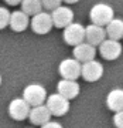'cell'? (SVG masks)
<instances>
[{"instance_id":"6da1fadb","label":"cell","mask_w":123,"mask_h":128,"mask_svg":"<svg viewBox=\"0 0 123 128\" xmlns=\"http://www.w3.org/2000/svg\"><path fill=\"white\" fill-rule=\"evenodd\" d=\"M89 18L92 24L105 27L112 18H115V10L108 3H96L89 10Z\"/></svg>"},{"instance_id":"5bb4252c","label":"cell","mask_w":123,"mask_h":128,"mask_svg":"<svg viewBox=\"0 0 123 128\" xmlns=\"http://www.w3.org/2000/svg\"><path fill=\"white\" fill-rule=\"evenodd\" d=\"M106 38L105 27H100L96 24H89L85 27V41L93 47H98Z\"/></svg>"},{"instance_id":"d4e9b609","label":"cell","mask_w":123,"mask_h":128,"mask_svg":"<svg viewBox=\"0 0 123 128\" xmlns=\"http://www.w3.org/2000/svg\"><path fill=\"white\" fill-rule=\"evenodd\" d=\"M0 86H1V76H0Z\"/></svg>"},{"instance_id":"cb8c5ba5","label":"cell","mask_w":123,"mask_h":128,"mask_svg":"<svg viewBox=\"0 0 123 128\" xmlns=\"http://www.w3.org/2000/svg\"><path fill=\"white\" fill-rule=\"evenodd\" d=\"M79 0H62V3H67V4H74V3H78Z\"/></svg>"},{"instance_id":"d6986e66","label":"cell","mask_w":123,"mask_h":128,"mask_svg":"<svg viewBox=\"0 0 123 128\" xmlns=\"http://www.w3.org/2000/svg\"><path fill=\"white\" fill-rule=\"evenodd\" d=\"M40 2H41V7L47 12H52L54 9H57L62 4V0H40Z\"/></svg>"},{"instance_id":"30bf717a","label":"cell","mask_w":123,"mask_h":128,"mask_svg":"<svg viewBox=\"0 0 123 128\" xmlns=\"http://www.w3.org/2000/svg\"><path fill=\"white\" fill-rule=\"evenodd\" d=\"M30 105L23 98H14L9 104V115L14 121H24L28 117Z\"/></svg>"},{"instance_id":"9c48e42d","label":"cell","mask_w":123,"mask_h":128,"mask_svg":"<svg viewBox=\"0 0 123 128\" xmlns=\"http://www.w3.org/2000/svg\"><path fill=\"white\" fill-rule=\"evenodd\" d=\"M59 76L64 80H75L81 77V63L75 58H64L58 66Z\"/></svg>"},{"instance_id":"52a82bcc","label":"cell","mask_w":123,"mask_h":128,"mask_svg":"<svg viewBox=\"0 0 123 128\" xmlns=\"http://www.w3.org/2000/svg\"><path fill=\"white\" fill-rule=\"evenodd\" d=\"M99 54L102 58L108 60V61H113V60L119 58L122 54V44L118 40H110V38H105L100 43L99 46Z\"/></svg>"},{"instance_id":"ac0fdd59","label":"cell","mask_w":123,"mask_h":128,"mask_svg":"<svg viewBox=\"0 0 123 128\" xmlns=\"http://www.w3.org/2000/svg\"><path fill=\"white\" fill-rule=\"evenodd\" d=\"M20 4H21V12L26 13L28 17H31V16H34V14L42 12L40 0H21Z\"/></svg>"},{"instance_id":"8992f818","label":"cell","mask_w":123,"mask_h":128,"mask_svg":"<svg viewBox=\"0 0 123 128\" xmlns=\"http://www.w3.org/2000/svg\"><path fill=\"white\" fill-rule=\"evenodd\" d=\"M103 76V66L98 60H91L81 64V77L88 82H95Z\"/></svg>"},{"instance_id":"44dd1931","label":"cell","mask_w":123,"mask_h":128,"mask_svg":"<svg viewBox=\"0 0 123 128\" xmlns=\"http://www.w3.org/2000/svg\"><path fill=\"white\" fill-rule=\"evenodd\" d=\"M113 124H115V127H116V128H123V111H118V112H115Z\"/></svg>"},{"instance_id":"277c9868","label":"cell","mask_w":123,"mask_h":128,"mask_svg":"<svg viewBox=\"0 0 123 128\" xmlns=\"http://www.w3.org/2000/svg\"><path fill=\"white\" fill-rule=\"evenodd\" d=\"M62 38L68 46L75 47L77 44L85 41V27L81 23H69L67 27L62 28Z\"/></svg>"},{"instance_id":"9a60e30c","label":"cell","mask_w":123,"mask_h":128,"mask_svg":"<svg viewBox=\"0 0 123 128\" xmlns=\"http://www.w3.org/2000/svg\"><path fill=\"white\" fill-rule=\"evenodd\" d=\"M28 24H30V17L26 13H23L21 10H16L13 13H10L9 26L13 32L16 33L24 32V30L28 28Z\"/></svg>"},{"instance_id":"603a6c76","label":"cell","mask_w":123,"mask_h":128,"mask_svg":"<svg viewBox=\"0 0 123 128\" xmlns=\"http://www.w3.org/2000/svg\"><path fill=\"white\" fill-rule=\"evenodd\" d=\"M7 4H10V6H17V4H20L21 3V0H4Z\"/></svg>"},{"instance_id":"3957f363","label":"cell","mask_w":123,"mask_h":128,"mask_svg":"<svg viewBox=\"0 0 123 128\" xmlns=\"http://www.w3.org/2000/svg\"><path fill=\"white\" fill-rule=\"evenodd\" d=\"M51 115L55 117H61L65 115L69 111V100H67L65 97H62L58 92H54L51 96H47L45 102H44Z\"/></svg>"},{"instance_id":"ba28073f","label":"cell","mask_w":123,"mask_h":128,"mask_svg":"<svg viewBox=\"0 0 123 128\" xmlns=\"http://www.w3.org/2000/svg\"><path fill=\"white\" fill-rule=\"evenodd\" d=\"M51 20H52V26L57 28H64L67 27L69 23L74 22V12L68 6H59L57 9L51 12Z\"/></svg>"},{"instance_id":"5b68a950","label":"cell","mask_w":123,"mask_h":128,"mask_svg":"<svg viewBox=\"0 0 123 128\" xmlns=\"http://www.w3.org/2000/svg\"><path fill=\"white\" fill-rule=\"evenodd\" d=\"M28 27H31V30L36 34H47L51 32L52 26V20H51V14L48 12H40V13L31 16L30 18V24Z\"/></svg>"},{"instance_id":"4fadbf2b","label":"cell","mask_w":123,"mask_h":128,"mask_svg":"<svg viewBox=\"0 0 123 128\" xmlns=\"http://www.w3.org/2000/svg\"><path fill=\"white\" fill-rule=\"evenodd\" d=\"M52 115L50 114V111L44 104L41 105H34V107H30V111H28V117L27 118L30 120V122L33 125H42V124L48 122L51 120Z\"/></svg>"},{"instance_id":"7a4b0ae2","label":"cell","mask_w":123,"mask_h":128,"mask_svg":"<svg viewBox=\"0 0 123 128\" xmlns=\"http://www.w3.org/2000/svg\"><path fill=\"white\" fill-rule=\"evenodd\" d=\"M30 107L34 105H41L45 102L47 98V90L44 86H41L38 82H31L26 86L23 90V97H21Z\"/></svg>"},{"instance_id":"8fae6325","label":"cell","mask_w":123,"mask_h":128,"mask_svg":"<svg viewBox=\"0 0 123 128\" xmlns=\"http://www.w3.org/2000/svg\"><path fill=\"white\" fill-rule=\"evenodd\" d=\"M74 58L77 60L78 63H86V61H91V60H95L96 56V47L88 44L86 41H82L79 44L74 47L72 50Z\"/></svg>"},{"instance_id":"7402d4cb","label":"cell","mask_w":123,"mask_h":128,"mask_svg":"<svg viewBox=\"0 0 123 128\" xmlns=\"http://www.w3.org/2000/svg\"><path fill=\"white\" fill-rule=\"evenodd\" d=\"M41 128H62V125L59 122H57V121H52V120H50L48 122L42 124L41 125Z\"/></svg>"},{"instance_id":"2e32d148","label":"cell","mask_w":123,"mask_h":128,"mask_svg":"<svg viewBox=\"0 0 123 128\" xmlns=\"http://www.w3.org/2000/svg\"><path fill=\"white\" fill-rule=\"evenodd\" d=\"M106 105L113 112L123 111V90L115 88V90L109 91V94L106 97Z\"/></svg>"},{"instance_id":"e0dca14e","label":"cell","mask_w":123,"mask_h":128,"mask_svg":"<svg viewBox=\"0 0 123 128\" xmlns=\"http://www.w3.org/2000/svg\"><path fill=\"white\" fill-rule=\"evenodd\" d=\"M105 33L106 38L120 41V38L123 37V22L120 18H112L105 26Z\"/></svg>"},{"instance_id":"7c38bea8","label":"cell","mask_w":123,"mask_h":128,"mask_svg":"<svg viewBox=\"0 0 123 128\" xmlns=\"http://www.w3.org/2000/svg\"><path fill=\"white\" fill-rule=\"evenodd\" d=\"M79 91H81V87H79L78 81H75V80H64L62 78L57 84V92L69 101L77 98L79 96Z\"/></svg>"},{"instance_id":"ffe728a7","label":"cell","mask_w":123,"mask_h":128,"mask_svg":"<svg viewBox=\"0 0 123 128\" xmlns=\"http://www.w3.org/2000/svg\"><path fill=\"white\" fill-rule=\"evenodd\" d=\"M9 18H10V12L6 7L0 6V30H3L9 26Z\"/></svg>"}]
</instances>
